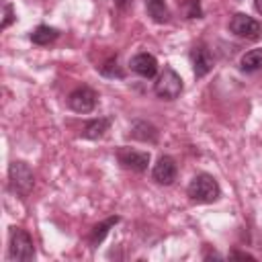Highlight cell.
<instances>
[{"label": "cell", "instance_id": "6da1fadb", "mask_svg": "<svg viewBox=\"0 0 262 262\" xmlns=\"http://www.w3.org/2000/svg\"><path fill=\"white\" fill-rule=\"evenodd\" d=\"M186 192H188L190 201H194V203H203V205L215 203V201L221 196L219 182H217L211 174H205V172L196 174V176L190 180Z\"/></svg>", "mask_w": 262, "mask_h": 262}, {"label": "cell", "instance_id": "7a4b0ae2", "mask_svg": "<svg viewBox=\"0 0 262 262\" xmlns=\"http://www.w3.org/2000/svg\"><path fill=\"white\" fill-rule=\"evenodd\" d=\"M33 258H35L33 237L23 227H10V235H8V260L29 262Z\"/></svg>", "mask_w": 262, "mask_h": 262}, {"label": "cell", "instance_id": "3957f363", "mask_svg": "<svg viewBox=\"0 0 262 262\" xmlns=\"http://www.w3.org/2000/svg\"><path fill=\"white\" fill-rule=\"evenodd\" d=\"M8 184H10V190L14 194H18L23 199L29 196V192L35 186V176H33V170L29 168L27 162L14 160L8 166Z\"/></svg>", "mask_w": 262, "mask_h": 262}, {"label": "cell", "instance_id": "277c9868", "mask_svg": "<svg viewBox=\"0 0 262 262\" xmlns=\"http://www.w3.org/2000/svg\"><path fill=\"white\" fill-rule=\"evenodd\" d=\"M154 90H156V94H158L162 100H174V98H178L180 92H182V78H180L170 66H166L164 72L160 74V78H158Z\"/></svg>", "mask_w": 262, "mask_h": 262}, {"label": "cell", "instance_id": "5b68a950", "mask_svg": "<svg viewBox=\"0 0 262 262\" xmlns=\"http://www.w3.org/2000/svg\"><path fill=\"white\" fill-rule=\"evenodd\" d=\"M229 31H231L233 35L242 37V39L256 41V39L262 35V25H260L256 18H252V16H248V14H244V12H235V14L231 16V20H229Z\"/></svg>", "mask_w": 262, "mask_h": 262}, {"label": "cell", "instance_id": "8992f818", "mask_svg": "<svg viewBox=\"0 0 262 262\" xmlns=\"http://www.w3.org/2000/svg\"><path fill=\"white\" fill-rule=\"evenodd\" d=\"M117 160L125 170L145 172L147 164H149V154L147 151H139V149H131V147H119L117 149Z\"/></svg>", "mask_w": 262, "mask_h": 262}, {"label": "cell", "instance_id": "52a82bcc", "mask_svg": "<svg viewBox=\"0 0 262 262\" xmlns=\"http://www.w3.org/2000/svg\"><path fill=\"white\" fill-rule=\"evenodd\" d=\"M68 106L74 113H90L96 106V92L90 86H78L68 96Z\"/></svg>", "mask_w": 262, "mask_h": 262}, {"label": "cell", "instance_id": "ba28073f", "mask_svg": "<svg viewBox=\"0 0 262 262\" xmlns=\"http://www.w3.org/2000/svg\"><path fill=\"white\" fill-rule=\"evenodd\" d=\"M176 172H178V168H176V162H174V158H170V156H160V160L154 164V170H151V176H154V180L158 182V184H172L174 180H176Z\"/></svg>", "mask_w": 262, "mask_h": 262}, {"label": "cell", "instance_id": "9c48e42d", "mask_svg": "<svg viewBox=\"0 0 262 262\" xmlns=\"http://www.w3.org/2000/svg\"><path fill=\"white\" fill-rule=\"evenodd\" d=\"M129 68L141 78H154L158 74V59L151 53H137L131 57Z\"/></svg>", "mask_w": 262, "mask_h": 262}, {"label": "cell", "instance_id": "30bf717a", "mask_svg": "<svg viewBox=\"0 0 262 262\" xmlns=\"http://www.w3.org/2000/svg\"><path fill=\"white\" fill-rule=\"evenodd\" d=\"M190 63H192V72L196 78H203L213 70V57H211L209 49H205V47L190 49Z\"/></svg>", "mask_w": 262, "mask_h": 262}, {"label": "cell", "instance_id": "8fae6325", "mask_svg": "<svg viewBox=\"0 0 262 262\" xmlns=\"http://www.w3.org/2000/svg\"><path fill=\"white\" fill-rule=\"evenodd\" d=\"M111 127V119L108 117H100V119H92L82 127V137L84 139H100Z\"/></svg>", "mask_w": 262, "mask_h": 262}, {"label": "cell", "instance_id": "7c38bea8", "mask_svg": "<svg viewBox=\"0 0 262 262\" xmlns=\"http://www.w3.org/2000/svg\"><path fill=\"white\" fill-rule=\"evenodd\" d=\"M131 137L139 139V141H147V143H156L158 141V129L147 123V121H135L131 127Z\"/></svg>", "mask_w": 262, "mask_h": 262}, {"label": "cell", "instance_id": "4fadbf2b", "mask_svg": "<svg viewBox=\"0 0 262 262\" xmlns=\"http://www.w3.org/2000/svg\"><path fill=\"white\" fill-rule=\"evenodd\" d=\"M29 37L35 45H49L59 37V31L55 27H49V25H39L35 31H31Z\"/></svg>", "mask_w": 262, "mask_h": 262}, {"label": "cell", "instance_id": "5bb4252c", "mask_svg": "<svg viewBox=\"0 0 262 262\" xmlns=\"http://www.w3.org/2000/svg\"><path fill=\"white\" fill-rule=\"evenodd\" d=\"M145 10L154 23H168L170 20V12H168V6L164 0H145Z\"/></svg>", "mask_w": 262, "mask_h": 262}, {"label": "cell", "instance_id": "9a60e30c", "mask_svg": "<svg viewBox=\"0 0 262 262\" xmlns=\"http://www.w3.org/2000/svg\"><path fill=\"white\" fill-rule=\"evenodd\" d=\"M239 70L246 72V74H252V72L262 70V49H252V51H248L246 55H242V59H239Z\"/></svg>", "mask_w": 262, "mask_h": 262}, {"label": "cell", "instance_id": "2e32d148", "mask_svg": "<svg viewBox=\"0 0 262 262\" xmlns=\"http://www.w3.org/2000/svg\"><path fill=\"white\" fill-rule=\"evenodd\" d=\"M117 223H119V217L115 215V217H108L106 221H102V223L94 225V227H92V233H90V244H92V246H98V244L106 237L108 229H111L113 225H117Z\"/></svg>", "mask_w": 262, "mask_h": 262}, {"label": "cell", "instance_id": "e0dca14e", "mask_svg": "<svg viewBox=\"0 0 262 262\" xmlns=\"http://www.w3.org/2000/svg\"><path fill=\"white\" fill-rule=\"evenodd\" d=\"M100 74L106 76V78H123V72H121L119 63H117V57L104 61V63L100 66Z\"/></svg>", "mask_w": 262, "mask_h": 262}, {"label": "cell", "instance_id": "ac0fdd59", "mask_svg": "<svg viewBox=\"0 0 262 262\" xmlns=\"http://www.w3.org/2000/svg\"><path fill=\"white\" fill-rule=\"evenodd\" d=\"M201 6H199V0H188L186 2V16L188 18H201Z\"/></svg>", "mask_w": 262, "mask_h": 262}, {"label": "cell", "instance_id": "d6986e66", "mask_svg": "<svg viewBox=\"0 0 262 262\" xmlns=\"http://www.w3.org/2000/svg\"><path fill=\"white\" fill-rule=\"evenodd\" d=\"M14 20V12H12V6L10 4H6L4 6V20H2V29H6L10 23Z\"/></svg>", "mask_w": 262, "mask_h": 262}, {"label": "cell", "instance_id": "ffe728a7", "mask_svg": "<svg viewBox=\"0 0 262 262\" xmlns=\"http://www.w3.org/2000/svg\"><path fill=\"white\" fill-rule=\"evenodd\" d=\"M113 2H115V6H117V8L125 10V8H127V6H129V4L133 2V0H113Z\"/></svg>", "mask_w": 262, "mask_h": 262}, {"label": "cell", "instance_id": "44dd1931", "mask_svg": "<svg viewBox=\"0 0 262 262\" xmlns=\"http://www.w3.org/2000/svg\"><path fill=\"white\" fill-rule=\"evenodd\" d=\"M229 258H248V260H254V256L244 254V252H231V254H229Z\"/></svg>", "mask_w": 262, "mask_h": 262}, {"label": "cell", "instance_id": "7402d4cb", "mask_svg": "<svg viewBox=\"0 0 262 262\" xmlns=\"http://www.w3.org/2000/svg\"><path fill=\"white\" fill-rule=\"evenodd\" d=\"M254 6H256V10L262 14V0H254Z\"/></svg>", "mask_w": 262, "mask_h": 262}]
</instances>
